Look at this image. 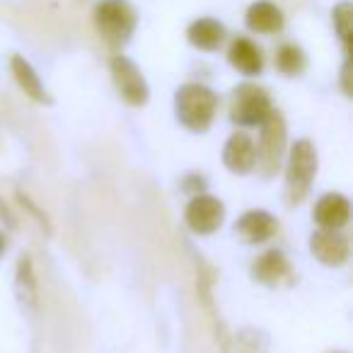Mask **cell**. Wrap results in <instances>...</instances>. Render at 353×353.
Returning <instances> with one entry per match:
<instances>
[{"instance_id": "cell-1", "label": "cell", "mask_w": 353, "mask_h": 353, "mask_svg": "<svg viewBox=\"0 0 353 353\" xmlns=\"http://www.w3.org/2000/svg\"><path fill=\"white\" fill-rule=\"evenodd\" d=\"M218 112V94L199 83H187L174 94V117L187 131L206 133Z\"/></svg>"}, {"instance_id": "cell-2", "label": "cell", "mask_w": 353, "mask_h": 353, "mask_svg": "<svg viewBox=\"0 0 353 353\" xmlns=\"http://www.w3.org/2000/svg\"><path fill=\"white\" fill-rule=\"evenodd\" d=\"M317 150L307 138H300L290 145L285 157V201L288 206H300L310 196L317 176Z\"/></svg>"}, {"instance_id": "cell-3", "label": "cell", "mask_w": 353, "mask_h": 353, "mask_svg": "<svg viewBox=\"0 0 353 353\" xmlns=\"http://www.w3.org/2000/svg\"><path fill=\"white\" fill-rule=\"evenodd\" d=\"M256 145V165L254 170L264 179H274L283 165L285 148H288V123L279 109H271V114L259 123V141Z\"/></svg>"}, {"instance_id": "cell-4", "label": "cell", "mask_w": 353, "mask_h": 353, "mask_svg": "<svg viewBox=\"0 0 353 353\" xmlns=\"http://www.w3.org/2000/svg\"><path fill=\"white\" fill-rule=\"evenodd\" d=\"M94 25H97L102 39L112 49H119L136 32L138 12L128 0H99L94 8Z\"/></svg>"}, {"instance_id": "cell-5", "label": "cell", "mask_w": 353, "mask_h": 353, "mask_svg": "<svg viewBox=\"0 0 353 353\" xmlns=\"http://www.w3.org/2000/svg\"><path fill=\"white\" fill-rule=\"evenodd\" d=\"M274 109L271 94L254 83H242L230 94V121L240 128H256Z\"/></svg>"}, {"instance_id": "cell-6", "label": "cell", "mask_w": 353, "mask_h": 353, "mask_svg": "<svg viewBox=\"0 0 353 353\" xmlns=\"http://www.w3.org/2000/svg\"><path fill=\"white\" fill-rule=\"evenodd\" d=\"M184 223L194 235H213L225 223V203L211 194H194L184 208Z\"/></svg>"}, {"instance_id": "cell-7", "label": "cell", "mask_w": 353, "mask_h": 353, "mask_svg": "<svg viewBox=\"0 0 353 353\" xmlns=\"http://www.w3.org/2000/svg\"><path fill=\"white\" fill-rule=\"evenodd\" d=\"M109 70H112V80H114V85H117L119 94H121L131 107H143V104L148 102L150 88H148L141 68H138L128 56H121V54L112 56Z\"/></svg>"}, {"instance_id": "cell-8", "label": "cell", "mask_w": 353, "mask_h": 353, "mask_svg": "<svg viewBox=\"0 0 353 353\" xmlns=\"http://www.w3.org/2000/svg\"><path fill=\"white\" fill-rule=\"evenodd\" d=\"M310 252L324 266H343L351 256V242L341 230L319 228L310 237Z\"/></svg>"}, {"instance_id": "cell-9", "label": "cell", "mask_w": 353, "mask_h": 353, "mask_svg": "<svg viewBox=\"0 0 353 353\" xmlns=\"http://www.w3.org/2000/svg\"><path fill=\"white\" fill-rule=\"evenodd\" d=\"M279 232V221L264 208H250L235 223V235L247 245H264Z\"/></svg>"}, {"instance_id": "cell-10", "label": "cell", "mask_w": 353, "mask_h": 353, "mask_svg": "<svg viewBox=\"0 0 353 353\" xmlns=\"http://www.w3.org/2000/svg\"><path fill=\"white\" fill-rule=\"evenodd\" d=\"M252 279L261 285H269V288L293 283V266L281 250H266L252 264Z\"/></svg>"}, {"instance_id": "cell-11", "label": "cell", "mask_w": 353, "mask_h": 353, "mask_svg": "<svg viewBox=\"0 0 353 353\" xmlns=\"http://www.w3.org/2000/svg\"><path fill=\"white\" fill-rule=\"evenodd\" d=\"M223 165L232 172V174H250L254 172L256 165V145L254 138L247 131H235L228 138L225 148H223Z\"/></svg>"}, {"instance_id": "cell-12", "label": "cell", "mask_w": 353, "mask_h": 353, "mask_svg": "<svg viewBox=\"0 0 353 353\" xmlns=\"http://www.w3.org/2000/svg\"><path fill=\"white\" fill-rule=\"evenodd\" d=\"M312 218L319 228H327V230H341L351 221V203L343 194L329 192L324 196H319V201L314 203Z\"/></svg>"}, {"instance_id": "cell-13", "label": "cell", "mask_w": 353, "mask_h": 353, "mask_svg": "<svg viewBox=\"0 0 353 353\" xmlns=\"http://www.w3.org/2000/svg\"><path fill=\"white\" fill-rule=\"evenodd\" d=\"M228 61L242 75H259L264 70V51L247 37H235L228 49Z\"/></svg>"}, {"instance_id": "cell-14", "label": "cell", "mask_w": 353, "mask_h": 353, "mask_svg": "<svg viewBox=\"0 0 353 353\" xmlns=\"http://www.w3.org/2000/svg\"><path fill=\"white\" fill-rule=\"evenodd\" d=\"M245 22L256 34H276V32L283 30L285 17H283V12H281V8H276L274 3H269V0H256V3L250 6V10H247Z\"/></svg>"}, {"instance_id": "cell-15", "label": "cell", "mask_w": 353, "mask_h": 353, "mask_svg": "<svg viewBox=\"0 0 353 353\" xmlns=\"http://www.w3.org/2000/svg\"><path fill=\"white\" fill-rule=\"evenodd\" d=\"M228 32L213 17H201V20H194L187 30V39L194 49L199 51H218L225 41Z\"/></svg>"}, {"instance_id": "cell-16", "label": "cell", "mask_w": 353, "mask_h": 353, "mask_svg": "<svg viewBox=\"0 0 353 353\" xmlns=\"http://www.w3.org/2000/svg\"><path fill=\"white\" fill-rule=\"evenodd\" d=\"M10 68H12V75H15L17 85H20V90L27 94V97H32L34 102H39V104H51V102H54V99L49 97V92H46L41 78L37 75V70L32 68V63L25 59V56H12Z\"/></svg>"}, {"instance_id": "cell-17", "label": "cell", "mask_w": 353, "mask_h": 353, "mask_svg": "<svg viewBox=\"0 0 353 353\" xmlns=\"http://www.w3.org/2000/svg\"><path fill=\"white\" fill-rule=\"evenodd\" d=\"M276 68L283 75H288V78H295V75L305 73V68H307V56H305V51L300 46L283 44L276 51Z\"/></svg>"}, {"instance_id": "cell-18", "label": "cell", "mask_w": 353, "mask_h": 353, "mask_svg": "<svg viewBox=\"0 0 353 353\" xmlns=\"http://www.w3.org/2000/svg\"><path fill=\"white\" fill-rule=\"evenodd\" d=\"M334 17V27H336V34L341 37L343 44H351V34H353V6L351 3H339L332 12Z\"/></svg>"}, {"instance_id": "cell-19", "label": "cell", "mask_w": 353, "mask_h": 353, "mask_svg": "<svg viewBox=\"0 0 353 353\" xmlns=\"http://www.w3.org/2000/svg\"><path fill=\"white\" fill-rule=\"evenodd\" d=\"M341 85H343V92H346V94H351V61H346V63H343Z\"/></svg>"}, {"instance_id": "cell-20", "label": "cell", "mask_w": 353, "mask_h": 353, "mask_svg": "<svg viewBox=\"0 0 353 353\" xmlns=\"http://www.w3.org/2000/svg\"><path fill=\"white\" fill-rule=\"evenodd\" d=\"M3 252H6V235L0 232V254H3Z\"/></svg>"}]
</instances>
